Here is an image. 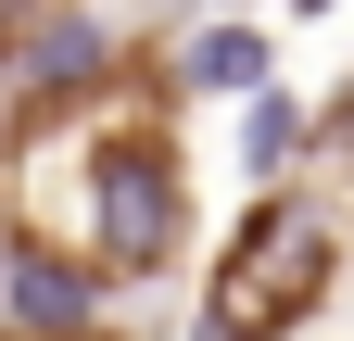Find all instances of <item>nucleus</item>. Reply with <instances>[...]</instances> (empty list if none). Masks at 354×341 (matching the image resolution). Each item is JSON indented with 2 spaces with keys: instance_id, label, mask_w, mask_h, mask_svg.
<instances>
[{
  "instance_id": "nucleus-1",
  "label": "nucleus",
  "mask_w": 354,
  "mask_h": 341,
  "mask_svg": "<svg viewBox=\"0 0 354 341\" xmlns=\"http://www.w3.org/2000/svg\"><path fill=\"white\" fill-rule=\"evenodd\" d=\"M329 291V228L304 215V202H253L241 240L215 253V291H203V341H279L317 316Z\"/></svg>"
},
{
  "instance_id": "nucleus-2",
  "label": "nucleus",
  "mask_w": 354,
  "mask_h": 341,
  "mask_svg": "<svg viewBox=\"0 0 354 341\" xmlns=\"http://www.w3.org/2000/svg\"><path fill=\"white\" fill-rule=\"evenodd\" d=\"M88 253L102 266H165L177 253V164L152 139H114L88 164Z\"/></svg>"
},
{
  "instance_id": "nucleus-3",
  "label": "nucleus",
  "mask_w": 354,
  "mask_h": 341,
  "mask_svg": "<svg viewBox=\"0 0 354 341\" xmlns=\"http://www.w3.org/2000/svg\"><path fill=\"white\" fill-rule=\"evenodd\" d=\"M0 304H13V316H26L38 341H76V316H88V278H76V266H51V253H13Z\"/></svg>"
},
{
  "instance_id": "nucleus-4",
  "label": "nucleus",
  "mask_w": 354,
  "mask_h": 341,
  "mask_svg": "<svg viewBox=\"0 0 354 341\" xmlns=\"http://www.w3.org/2000/svg\"><path fill=\"white\" fill-rule=\"evenodd\" d=\"M177 76H190V89H266V38L253 26H203L190 51H177Z\"/></svg>"
},
{
  "instance_id": "nucleus-5",
  "label": "nucleus",
  "mask_w": 354,
  "mask_h": 341,
  "mask_svg": "<svg viewBox=\"0 0 354 341\" xmlns=\"http://www.w3.org/2000/svg\"><path fill=\"white\" fill-rule=\"evenodd\" d=\"M64 76H88V26H51V38H38V89H64Z\"/></svg>"
},
{
  "instance_id": "nucleus-6",
  "label": "nucleus",
  "mask_w": 354,
  "mask_h": 341,
  "mask_svg": "<svg viewBox=\"0 0 354 341\" xmlns=\"http://www.w3.org/2000/svg\"><path fill=\"white\" fill-rule=\"evenodd\" d=\"M253 164H291V101L253 89Z\"/></svg>"
},
{
  "instance_id": "nucleus-7",
  "label": "nucleus",
  "mask_w": 354,
  "mask_h": 341,
  "mask_svg": "<svg viewBox=\"0 0 354 341\" xmlns=\"http://www.w3.org/2000/svg\"><path fill=\"white\" fill-rule=\"evenodd\" d=\"M304 13H329V0H304Z\"/></svg>"
},
{
  "instance_id": "nucleus-8",
  "label": "nucleus",
  "mask_w": 354,
  "mask_h": 341,
  "mask_svg": "<svg viewBox=\"0 0 354 341\" xmlns=\"http://www.w3.org/2000/svg\"><path fill=\"white\" fill-rule=\"evenodd\" d=\"M0 278H13V253H0Z\"/></svg>"
}]
</instances>
